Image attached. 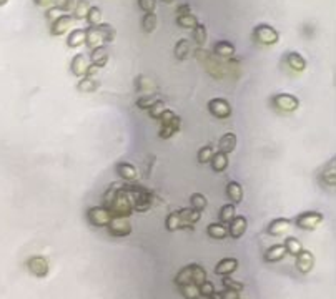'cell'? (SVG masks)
<instances>
[{
    "label": "cell",
    "instance_id": "cell-1",
    "mask_svg": "<svg viewBox=\"0 0 336 299\" xmlns=\"http://www.w3.org/2000/svg\"><path fill=\"white\" fill-rule=\"evenodd\" d=\"M104 206L108 208L112 216H125L130 218L133 213V203L130 198V193L127 191V186H118L117 183L110 185L104 194Z\"/></svg>",
    "mask_w": 336,
    "mask_h": 299
},
{
    "label": "cell",
    "instance_id": "cell-2",
    "mask_svg": "<svg viewBox=\"0 0 336 299\" xmlns=\"http://www.w3.org/2000/svg\"><path fill=\"white\" fill-rule=\"evenodd\" d=\"M127 191L130 193L135 211L145 213L153 206V194L152 191H148L147 188L138 186V185H127Z\"/></svg>",
    "mask_w": 336,
    "mask_h": 299
},
{
    "label": "cell",
    "instance_id": "cell-3",
    "mask_svg": "<svg viewBox=\"0 0 336 299\" xmlns=\"http://www.w3.org/2000/svg\"><path fill=\"white\" fill-rule=\"evenodd\" d=\"M160 123H162V126H160V130H158V136L160 138H163V140H168V138H172L176 131L180 130V126H181V120H180V117L176 113H173L172 110H165L162 115H160Z\"/></svg>",
    "mask_w": 336,
    "mask_h": 299
},
{
    "label": "cell",
    "instance_id": "cell-4",
    "mask_svg": "<svg viewBox=\"0 0 336 299\" xmlns=\"http://www.w3.org/2000/svg\"><path fill=\"white\" fill-rule=\"evenodd\" d=\"M253 40L258 45H275L280 40V33L268 24H258L253 28Z\"/></svg>",
    "mask_w": 336,
    "mask_h": 299
},
{
    "label": "cell",
    "instance_id": "cell-5",
    "mask_svg": "<svg viewBox=\"0 0 336 299\" xmlns=\"http://www.w3.org/2000/svg\"><path fill=\"white\" fill-rule=\"evenodd\" d=\"M195 57H197L198 63H202V65L205 67V70H207L210 75H213V77H216V78L223 77V65H221L210 52L198 48V50H195Z\"/></svg>",
    "mask_w": 336,
    "mask_h": 299
},
{
    "label": "cell",
    "instance_id": "cell-6",
    "mask_svg": "<svg viewBox=\"0 0 336 299\" xmlns=\"http://www.w3.org/2000/svg\"><path fill=\"white\" fill-rule=\"evenodd\" d=\"M323 220H324V216L320 211H305L296 216L295 226L300 229H305V231H313V229H316L318 226H320Z\"/></svg>",
    "mask_w": 336,
    "mask_h": 299
},
{
    "label": "cell",
    "instance_id": "cell-7",
    "mask_svg": "<svg viewBox=\"0 0 336 299\" xmlns=\"http://www.w3.org/2000/svg\"><path fill=\"white\" fill-rule=\"evenodd\" d=\"M107 231L115 238H125L132 233V223L130 218L125 216H112L110 223L107 224Z\"/></svg>",
    "mask_w": 336,
    "mask_h": 299
},
{
    "label": "cell",
    "instance_id": "cell-8",
    "mask_svg": "<svg viewBox=\"0 0 336 299\" xmlns=\"http://www.w3.org/2000/svg\"><path fill=\"white\" fill-rule=\"evenodd\" d=\"M87 220L95 228H107L112 220V213L105 206H92L87 211Z\"/></svg>",
    "mask_w": 336,
    "mask_h": 299
},
{
    "label": "cell",
    "instance_id": "cell-9",
    "mask_svg": "<svg viewBox=\"0 0 336 299\" xmlns=\"http://www.w3.org/2000/svg\"><path fill=\"white\" fill-rule=\"evenodd\" d=\"M271 105L280 112L292 113L295 110H298L300 100H298V96H295L292 93H278L271 98Z\"/></svg>",
    "mask_w": 336,
    "mask_h": 299
},
{
    "label": "cell",
    "instance_id": "cell-10",
    "mask_svg": "<svg viewBox=\"0 0 336 299\" xmlns=\"http://www.w3.org/2000/svg\"><path fill=\"white\" fill-rule=\"evenodd\" d=\"M25 268H27V271L35 276V278H45L50 271L49 261L45 260L43 256H37V255L28 258L25 263Z\"/></svg>",
    "mask_w": 336,
    "mask_h": 299
},
{
    "label": "cell",
    "instance_id": "cell-11",
    "mask_svg": "<svg viewBox=\"0 0 336 299\" xmlns=\"http://www.w3.org/2000/svg\"><path fill=\"white\" fill-rule=\"evenodd\" d=\"M208 112L218 120H226L231 117V105L225 98H213L208 102Z\"/></svg>",
    "mask_w": 336,
    "mask_h": 299
},
{
    "label": "cell",
    "instance_id": "cell-12",
    "mask_svg": "<svg viewBox=\"0 0 336 299\" xmlns=\"http://www.w3.org/2000/svg\"><path fill=\"white\" fill-rule=\"evenodd\" d=\"M72 24H73V17H72V15L60 14V15L52 22V25H50V35H54V37L65 35V33L72 28Z\"/></svg>",
    "mask_w": 336,
    "mask_h": 299
},
{
    "label": "cell",
    "instance_id": "cell-13",
    "mask_svg": "<svg viewBox=\"0 0 336 299\" xmlns=\"http://www.w3.org/2000/svg\"><path fill=\"white\" fill-rule=\"evenodd\" d=\"M92 65L90 63V59L87 55H83V54H77V55H73V59H72V62H70V70H72V73L75 75V77H87V72H88V67Z\"/></svg>",
    "mask_w": 336,
    "mask_h": 299
},
{
    "label": "cell",
    "instance_id": "cell-14",
    "mask_svg": "<svg viewBox=\"0 0 336 299\" xmlns=\"http://www.w3.org/2000/svg\"><path fill=\"white\" fill-rule=\"evenodd\" d=\"M247 226H248V221L245 216H235L233 220L226 224V228H228V236H231L233 239H240L245 233H247Z\"/></svg>",
    "mask_w": 336,
    "mask_h": 299
},
{
    "label": "cell",
    "instance_id": "cell-15",
    "mask_svg": "<svg viewBox=\"0 0 336 299\" xmlns=\"http://www.w3.org/2000/svg\"><path fill=\"white\" fill-rule=\"evenodd\" d=\"M313 266H315V256L311 255V251L303 250L296 255V269H298L300 273H303V274L310 273Z\"/></svg>",
    "mask_w": 336,
    "mask_h": 299
},
{
    "label": "cell",
    "instance_id": "cell-16",
    "mask_svg": "<svg viewBox=\"0 0 336 299\" xmlns=\"http://www.w3.org/2000/svg\"><path fill=\"white\" fill-rule=\"evenodd\" d=\"M290 228H292V221L286 220V218H276V220H273L268 226H266V233H268L270 236H281Z\"/></svg>",
    "mask_w": 336,
    "mask_h": 299
},
{
    "label": "cell",
    "instance_id": "cell-17",
    "mask_svg": "<svg viewBox=\"0 0 336 299\" xmlns=\"http://www.w3.org/2000/svg\"><path fill=\"white\" fill-rule=\"evenodd\" d=\"M238 269V261L235 258H223L221 261L216 263L215 274L218 276H231Z\"/></svg>",
    "mask_w": 336,
    "mask_h": 299
},
{
    "label": "cell",
    "instance_id": "cell-18",
    "mask_svg": "<svg viewBox=\"0 0 336 299\" xmlns=\"http://www.w3.org/2000/svg\"><path fill=\"white\" fill-rule=\"evenodd\" d=\"M213 52H215V55L218 57V59L230 60V59H233V55H235L236 50H235V45H233L231 42H228V40H220V42L215 43Z\"/></svg>",
    "mask_w": 336,
    "mask_h": 299
},
{
    "label": "cell",
    "instance_id": "cell-19",
    "mask_svg": "<svg viewBox=\"0 0 336 299\" xmlns=\"http://www.w3.org/2000/svg\"><path fill=\"white\" fill-rule=\"evenodd\" d=\"M115 171H117V175L122 178V180L130 181V183H133V181L136 180V176H138V173H136V168H135V166H133V165H130V163H127V162L117 163Z\"/></svg>",
    "mask_w": 336,
    "mask_h": 299
},
{
    "label": "cell",
    "instance_id": "cell-20",
    "mask_svg": "<svg viewBox=\"0 0 336 299\" xmlns=\"http://www.w3.org/2000/svg\"><path fill=\"white\" fill-rule=\"evenodd\" d=\"M181 221H183V228H193L195 224L202 220V211H197L193 208H185V210H178Z\"/></svg>",
    "mask_w": 336,
    "mask_h": 299
},
{
    "label": "cell",
    "instance_id": "cell-21",
    "mask_svg": "<svg viewBox=\"0 0 336 299\" xmlns=\"http://www.w3.org/2000/svg\"><path fill=\"white\" fill-rule=\"evenodd\" d=\"M225 189H226V196H228L230 203L240 205L243 201V186L238 181H230Z\"/></svg>",
    "mask_w": 336,
    "mask_h": 299
},
{
    "label": "cell",
    "instance_id": "cell-22",
    "mask_svg": "<svg viewBox=\"0 0 336 299\" xmlns=\"http://www.w3.org/2000/svg\"><path fill=\"white\" fill-rule=\"evenodd\" d=\"M210 165H212V170L215 171V173H223V171L228 168V165H230L228 155L221 153V152H216L212 157V160H210Z\"/></svg>",
    "mask_w": 336,
    "mask_h": 299
},
{
    "label": "cell",
    "instance_id": "cell-23",
    "mask_svg": "<svg viewBox=\"0 0 336 299\" xmlns=\"http://www.w3.org/2000/svg\"><path fill=\"white\" fill-rule=\"evenodd\" d=\"M286 63H288V67L295 72H303L306 68V60L300 52H288Z\"/></svg>",
    "mask_w": 336,
    "mask_h": 299
},
{
    "label": "cell",
    "instance_id": "cell-24",
    "mask_svg": "<svg viewBox=\"0 0 336 299\" xmlns=\"http://www.w3.org/2000/svg\"><path fill=\"white\" fill-rule=\"evenodd\" d=\"M235 148H236V135H235V133L228 131V133H225L223 136L220 138V141H218V152L228 155V153H231V152H235Z\"/></svg>",
    "mask_w": 336,
    "mask_h": 299
},
{
    "label": "cell",
    "instance_id": "cell-25",
    "mask_svg": "<svg viewBox=\"0 0 336 299\" xmlns=\"http://www.w3.org/2000/svg\"><path fill=\"white\" fill-rule=\"evenodd\" d=\"M90 63L99 68H104L107 63H108V52L105 50L104 45H100V47H97L92 50V55H90Z\"/></svg>",
    "mask_w": 336,
    "mask_h": 299
},
{
    "label": "cell",
    "instance_id": "cell-26",
    "mask_svg": "<svg viewBox=\"0 0 336 299\" xmlns=\"http://www.w3.org/2000/svg\"><path fill=\"white\" fill-rule=\"evenodd\" d=\"M321 181L324 183L326 186L329 188H334L336 186V168H334V158L333 162H329L326 166H324V170L321 171Z\"/></svg>",
    "mask_w": 336,
    "mask_h": 299
},
{
    "label": "cell",
    "instance_id": "cell-27",
    "mask_svg": "<svg viewBox=\"0 0 336 299\" xmlns=\"http://www.w3.org/2000/svg\"><path fill=\"white\" fill-rule=\"evenodd\" d=\"M286 256V250H284L283 244H275L265 251V261L266 263H276L281 261L283 258Z\"/></svg>",
    "mask_w": 336,
    "mask_h": 299
},
{
    "label": "cell",
    "instance_id": "cell-28",
    "mask_svg": "<svg viewBox=\"0 0 336 299\" xmlns=\"http://www.w3.org/2000/svg\"><path fill=\"white\" fill-rule=\"evenodd\" d=\"M85 33H87L85 28H73V30L68 33V37H67V45L70 48L80 47V45L85 43Z\"/></svg>",
    "mask_w": 336,
    "mask_h": 299
},
{
    "label": "cell",
    "instance_id": "cell-29",
    "mask_svg": "<svg viewBox=\"0 0 336 299\" xmlns=\"http://www.w3.org/2000/svg\"><path fill=\"white\" fill-rule=\"evenodd\" d=\"M207 233L212 239H225L228 236V228H226V224H221V223H210L207 228Z\"/></svg>",
    "mask_w": 336,
    "mask_h": 299
},
{
    "label": "cell",
    "instance_id": "cell-30",
    "mask_svg": "<svg viewBox=\"0 0 336 299\" xmlns=\"http://www.w3.org/2000/svg\"><path fill=\"white\" fill-rule=\"evenodd\" d=\"M87 30V33H85V45H88L90 48H97V47H100V45H104V42H102V38H100V33H99V30H97V27H88V28H85Z\"/></svg>",
    "mask_w": 336,
    "mask_h": 299
},
{
    "label": "cell",
    "instance_id": "cell-31",
    "mask_svg": "<svg viewBox=\"0 0 336 299\" xmlns=\"http://www.w3.org/2000/svg\"><path fill=\"white\" fill-rule=\"evenodd\" d=\"M90 7H92V4H90L88 0H77L75 7H73V10H72L73 20H83L85 17H87Z\"/></svg>",
    "mask_w": 336,
    "mask_h": 299
},
{
    "label": "cell",
    "instance_id": "cell-32",
    "mask_svg": "<svg viewBox=\"0 0 336 299\" xmlns=\"http://www.w3.org/2000/svg\"><path fill=\"white\" fill-rule=\"evenodd\" d=\"M97 30H99L100 38H102V42L104 43H112L117 37L115 28H113L110 24H104V22H102L100 25H97Z\"/></svg>",
    "mask_w": 336,
    "mask_h": 299
},
{
    "label": "cell",
    "instance_id": "cell-33",
    "mask_svg": "<svg viewBox=\"0 0 336 299\" xmlns=\"http://www.w3.org/2000/svg\"><path fill=\"white\" fill-rule=\"evenodd\" d=\"M173 54L176 57V60H186L190 55V42L186 38H180L178 42H176L175 48H173Z\"/></svg>",
    "mask_w": 336,
    "mask_h": 299
},
{
    "label": "cell",
    "instance_id": "cell-34",
    "mask_svg": "<svg viewBox=\"0 0 336 299\" xmlns=\"http://www.w3.org/2000/svg\"><path fill=\"white\" fill-rule=\"evenodd\" d=\"M99 87H100V83L97 82V80H93L92 77H82L80 82H78V85H77V90L82 91V93H93Z\"/></svg>",
    "mask_w": 336,
    "mask_h": 299
},
{
    "label": "cell",
    "instance_id": "cell-35",
    "mask_svg": "<svg viewBox=\"0 0 336 299\" xmlns=\"http://www.w3.org/2000/svg\"><path fill=\"white\" fill-rule=\"evenodd\" d=\"M165 228H167L168 231H176V229L183 228V221H181V216L178 211L170 213V215L167 216V220H165Z\"/></svg>",
    "mask_w": 336,
    "mask_h": 299
},
{
    "label": "cell",
    "instance_id": "cell-36",
    "mask_svg": "<svg viewBox=\"0 0 336 299\" xmlns=\"http://www.w3.org/2000/svg\"><path fill=\"white\" fill-rule=\"evenodd\" d=\"M283 246H284V250H286V255H292V256H296L298 253L303 251V244H301L300 239L295 236H288L286 241L283 243Z\"/></svg>",
    "mask_w": 336,
    "mask_h": 299
},
{
    "label": "cell",
    "instance_id": "cell-37",
    "mask_svg": "<svg viewBox=\"0 0 336 299\" xmlns=\"http://www.w3.org/2000/svg\"><path fill=\"white\" fill-rule=\"evenodd\" d=\"M180 287V294L185 299H198L200 297V287H198L195 283H186Z\"/></svg>",
    "mask_w": 336,
    "mask_h": 299
},
{
    "label": "cell",
    "instance_id": "cell-38",
    "mask_svg": "<svg viewBox=\"0 0 336 299\" xmlns=\"http://www.w3.org/2000/svg\"><path fill=\"white\" fill-rule=\"evenodd\" d=\"M235 216H236V210H235V205L233 203H226L225 206H221L220 216H218L221 224H228Z\"/></svg>",
    "mask_w": 336,
    "mask_h": 299
},
{
    "label": "cell",
    "instance_id": "cell-39",
    "mask_svg": "<svg viewBox=\"0 0 336 299\" xmlns=\"http://www.w3.org/2000/svg\"><path fill=\"white\" fill-rule=\"evenodd\" d=\"M198 24V19L193 14H186V15H180L176 17V25L181 28H186V30H193Z\"/></svg>",
    "mask_w": 336,
    "mask_h": 299
},
{
    "label": "cell",
    "instance_id": "cell-40",
    "mask_svg": "<svg viewBox=\"0 0 336 299\" xmlns=\"http://www.w3.org/2000/svg\"><path fill=\"white\" fill-rule=\"evenodd\" d=\"M190 266H191V283H195L197 286L205 283V281H207V271H205V268L195 263L190 264Z\"/></svg>",
    "mask_w": 336,
    "mask_h": 299
},
{
    "label": "cell",
    "instance_id": "cell-41",
    "mask_svg": "<svg viewBox=\"0 0 336 299\" xmlns=\"http://www.w3.org/2000/svg\"><path fill=\"white\" fill-rule=\"evenodd\" d=\"M157 24H158V19L155 12L143 14V17H141V28H143L145 33H152L157 28Z\"/></svg>",
    "mask_w": 336,
    "mask_h": 299
},
{
    "label": "cell",
    "instance_id": "cell-42",
    "mask_svg": "<svg viewBox=\"0 0 336 299\" xmlns=\"http://www.w3.org/2000/svg\"><path fill=\"white\" fill-rule=\"evenodd\" d=\"M190 206L197 211H203L208 206V200L202 193H193L190 196Z\"/></svg>",
    "mask_w": 336,
    "mask_h": 299
},
{
    "label": "cell",
    "instance_id": "cell-43",
    "mask_svg": "<svg viewBox=\"0 0 336 299\" xmlns=\"http://www.w3.org/2000/svg\"><path fill=\"white\" fill-rule=\"evenodd\" d=\"M102 17H104V15H102V10L99 7H95V5H92L90 10H88L87 17H85V20H87V24L90 27H97V25L102 24Z\"/></svg>",
    "mask_w": 336,
    "mask_h": 299
},
{
    "label": "cell",
    "instance_id": "cell-44",
    "mask_svg": "<svg viewBox=\"0 0 336 299\" xmlns=\"http://www.w3.org/2000/svg\"><path fill=\"white\" fill-rule=\"evenodd\" d=\"M207 38H208V32H207V27L203 24L198 22L197 27L193 28V40H195V43H198L202 47V45L207 43Z\"/></svg>",
    "mask_w": 336,
    "mask_h": 299
},
{
    "label": "cell",
    "instance_id": "cell-45",
    "mask_svg": "<svg viewBox=\"0 0 336 299\" xmlns=\"http://www.w3.org/2000/svg\"><path fill=\"white\" fill-rule=\"evenodd\" d=\"M186 283H191V266L190 264L188 266H185V268H181L175 276V284L176 286H183Z\"/></svg>",
    "mask_w": 336,
    "mask_h": 299
},
{
    "label": "cell",
    "instance_id": "cell-46",
    "mask_svg": "<svg viewBox=\"0 0 336 299\" xmlns=\"http://www.w3.org/2000/svg\"><path fill=\"white\" fill-rule=\"evenodd\" d=\"M213 155H215V148H213L212 145H207V146L200 148V150H198V155H197L198 163H200V165L210 163V160H212Z\"/></svg>",
    "mask_w": 336,
    "mask_h": 299
},
{
    "label": "cell",
    "instance_id": "cell-47",
    "mask_svg": "<svg viewBox=\"0 0 336 299\" xmlns=\"http://www.w3.org/2000/svg\"><path fill=\"white\" fill-rule=\"evenodd\" d=\"M165 110H167V107H165V103H163L162 100H158V98H157L155 102L152 103V107L148 108L147 112H148V115H150V118H155V120H158V118H160V115H162Z\"/></svg>",
    "mask_w": 336,
    "mask_h": 299
},
{
    "label": "cell",
    "instance_id": "cell-48",
    "mask_svg": "<svg viewBox=\"0 0 336 299\" xmlns=\"http://www.w3.org/2000/svg\"><path fill=\"white\" fill-rule=\"evenodd\" d=\"M75 2L77 0H54V7L59 9L62 14H68L75 7Z\"/></svg>",
    "mask_w": 336,
    "mask_h": 299
},
{
    "label": "cell",
    "instance_id": "cell-49",
    "mask_svg": "<svg viewBox=\"0 0 336 299\" xmlns=\"http://www.w3.org/2000/svg\"><path fill=\"white\" fill-rule=\"evenodd\" d=\"M223 287H226V289H233V291H236V292H240L242 289H243V284L240 283V281H236V279H233L231 276H223Z\"/></svg>",
    "mask_w": 336,
    "mask_h": 299
},
{
    "label": "cell",
    "instance_id": "cell-50",
    "mask_svg": "<svg viewBox=\"0 0 336 299\" xmlns=\"http://www.w3.org/2000/svg\"><path fill=\"white\" fill-rule=\"evenodd\" d=\"M138 7L143 14H152L157 9V0H138Z\"/></svg>",
    "mask_w": 336,
    "mask_h": 299
},
{
    "label": "cell",
    "instance_id": "cell-51",
    "mask_svg": "<svg viewBox=\"0 0 336 299\" xmlns=\"http://www.w3.org/2000/svg\"><path fill=\"white\" fill-rule=\"evenodd\" d=\"M157 98L152 95H145V96H140L138 100H136V107L141 108V110H148V108L152 107V103L155 102Z\"/></svg>",
    "mask_w": 336,
    "mask_h": 299
},
{
    "label": "cell",
    "instance_id": "cell-52",
    "mask_svg": "<svg viewBox=\"0 0 336 299\" xmlns=\"http://www.w3.org/2000/svg\"><path fill=\"white\" fill-rule=\"evenodd\" d=\"M198 287H200V296L203 297H208L215 291V286L213 283H210V281H205V283H202Z\"/></svg>",
    "mask_w": 336,
    "mask_h": 299
},
{
    "label": "cell",
    "instance_id": "cell-53",
    "mask_svg": "<svg viewBox=\"0 0 336 299\" xmlns=\"http://www.w3.org/2000/svg\"><path fill=\"white\" fill-rule=\"evenodd\" d=\"M238 294H240V292H236V291H233V289H226V287H225L223 291H221V297H223V299H238V297H240Z\"/></svg>",
    "mask_w": 336,
    "mask_h": 299
},
{
    "label": "cell",
    "instance_id": "cell-54",
    "mask_svg": "<svg viewBox=\"0 0 336 299\" xmlns=\"http://www.w3.org/2000/svg\"><path fill=\"white\" fill-rule=\"evenodd\" d=\"M33 4L40 9H50L54 7V0H33Z\"/></svg>",
    "mask_w": 336,
    "mask_h": 299
},
{
    "label": "cell",
    "instance_id": "cell-55",
    "mask_svg": "<svg viewBox=\"0 0 336 299\" xmlns=\"http://www.w3.org/2000/svg\"><path fill=\"white\" fill-rule=\"evenodd\" d=\"M186 14H191V7H190L188 4H183V5H180V7L176 9V17L186 15Z\"/></svg>",
    "mask_w": 336,
    "mask_h": 299
},
{
    "label": "cell",
    "instance_id": "cell-56",
    "mask_svg": "<svg viewBox=\"0 0 336 299\" xmlns=\"http://www.w3.org/2000/svg\"><path fill=\"white\" fill-rule=\"evenodd\" d=\"M60 14H62L60 10H59V9H55V7H50V9H47V17H49V19L52 20V22H54V20H55L57 17H59Z\"/></svg>",
    "mask_w": 336,
    "mask_h": 299
},
{
    "label": "cell",
    "instance_id": "cell-57",
    "mask_svg": "<svg viewBox=\"0 0 336 299\" xmlns=\"http://www.w3.org/2000/svg\"><path fill=\"white\" fill-rule=\"evenodd\" d=\"M100 68L99 67H95V65H90L88 67V72H87V77H92V75H95L97 72H99Z\"/></svg>",
    "mask_w": 336,
    "mask_h": 299
},
{
    "label": "cell",
    "instance_id": "cell-58",
    "mask_svg": "<svg viewBox=\"0 0 336 299\" xmlns=\"http://www.w3.org/2000/svg\"><path fill=\"white\" fill-rule=\"evenodd\" d=\"M207 299H223V297H221V292H216V291H213L212 294H210Z\"/></svg>",
    "mask_w": 336,
    "mask_h": 299
},
{
    "label": "cell",
    "instance_id": "cell-59",
    "mask_svg": "<svg viewBox=\"0 0 336 299\" xmlns=\"http://www.w3.org/2000/svg\"><path fill=\"white\" fill-rule=\"evenodd\" d=\"M9 0H0V7H4V5H7Z\"/></svg>",
    "mask_w": 336,
    "mask_h": 299
},
{
    "label": "cell",
    "instance_id": "cell-60",
    "mask_svg": "<svg viewBox=\"0 0 336 299\" xmlns=\"http://www.w3.org/2000/svg\"><path fill=\"white\" fill-rule=\"evenodd\" d=\"M162 2H163V4H172L173 0H162Z\"/></svg>",
    "mask_w": 336,
    "mask_h": 299
},
{
    "label": "cell",
    "instance_id": "cell-61",
    "mask_svg": "<svg viewBox=\"0 0 336 299\" xmlns=\"http://www.w3.org/2000/svg\"><path fill=\"white\" fill-rule=\"evenodd\" d=\"M198 299H207V297H203V296H200V297H198Z\"/></svg>",
    "mask_w": 336,
    "mask_h": 299
},
{
    "label": "cell",
    "instance_id": "cell-62",
    "mask_svg": "<svg viewBox=\"0 0 336 299\" xmlns=\"http://www.w3.org/2000/svg\"><path fill=\"white\" fill-rule=\"evenodd\" d=\"M238 299H240V297H238Z\"/></svg>",
    "mask_w": 336,
    "mask_h": 299
}]
</instances>
